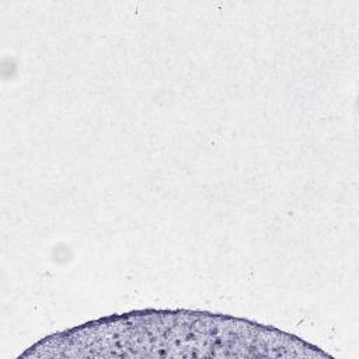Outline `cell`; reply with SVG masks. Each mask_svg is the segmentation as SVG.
Here are the masks:
<instances>
[{
  "instance_id": "6da1fadb",
  "label": "cell",
  "mask_w": 359,
  "mask_h": 359,
  "mask_svg": "<svg viewBox=\"0 0 359 359\" xmlns=\"http://www.w3.org/2000/svg\"><path fill=\"white\" fill-rule=\"evenodd\" d=\"M35 356H146L149 349H222L224 356H310L313 346L247 320L187 310H144L97 320L52 335ZM206 356V353L203 352Z\"/></svg>"
}]
</instances>
